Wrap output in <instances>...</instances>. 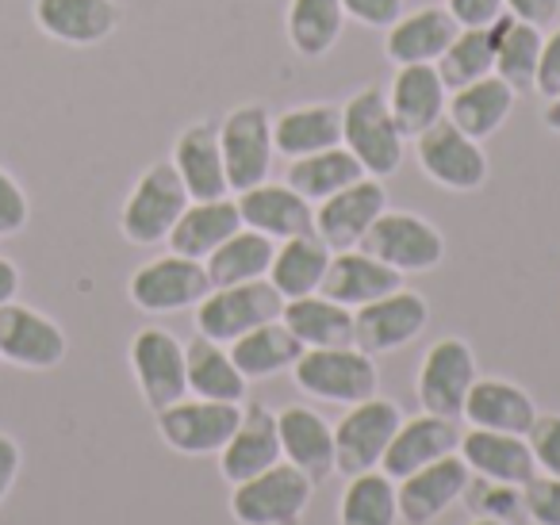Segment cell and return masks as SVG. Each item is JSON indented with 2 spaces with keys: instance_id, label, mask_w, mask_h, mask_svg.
Returning a JSON list of instances; mask_svg holds the SVG:
<instances>
[{
  "instance_id": "1",
  "label": "cell",
  "mask_w": 560,
  "mask_h": 525,
  "mask_svg": "<svg viewBox=\"0 0 560 525\" xmlns=\"http://www.w3.org/2000/svg\"><path fill=\"white\" fill-rule=\"evenodd\" d=\"M342 147L358 158L365 177H392L407 158V135L399 131L388 108V96L376 85H365L342 104Z\"/></svg>"
},
{
  "instance_id": "2",
  "label": "cell",
  "mask_w": 560,
  "mask_h": 525,
  "mask_svg": "<svg viewBox=\"0 0 560 525\" xmlns=\"http://www.w3.org/2000/svg\"><path fill=\"white\" fill-rule=\"evenodd\" d=\"M292 380L304 395L319 402H338V407H353L381 392L376 357H369L358 346L304 349L300 361L292 364Z\"/></svg>"
},
{
  "instance_id": "3",
  "label": "cell",
  "mask_w": 560,
  "mask_h": 525,
  "mask_svg": "<svg viewBox=\"0 0 560 525\" xmlns=\"http://www.w3.org/2000/svg\"><path fill=\"white\" fill-rule=\"evenodd\" d=\"M192 203L180 173L173 162H154L139 180L119 211V231L131 246H162L185 208Z\"/></svg>"
},
{
  "instance_id": "4",
  "label": "cell",
  "mask_w": 560,
  "mask_h": 525,
  "mask_svg": "<svg viewBox=\"0 0 560 525\" xmlns=\"http://www.w3.org/2000/svg\"><path fill=\"white\" fill-rule=\"evenodd\" d=\"M315 483L289 460L272 464L269 471L234 483L231 517L238 525H300L312 506Z\"/></svg>"
},
{
  "instance_id": "5",
  "label": "cell",
  "mask_w": 560,
  "mask_h": 525,
  "mask_svg": "<svg viewBox=\"0 0 560 525\" xmlns=\"http://www.w3.org/2000/svg\"><path fill=\"white\" fill-rule=\"evenodd\" d=\"M284 311V295L269 284V280H249V284L234 288H211L200 303H196V334L231 346L242 334L257 330L265 323H277Z\"/></svg>"
},
{
  "instance_id": "6",
  "label": "cell",
  "mask_w": 560,
  "mask_h": 525,
  "mask_svg": "<svg viewBox=\"0 0 560 525\" xmlns=\"http://www.w3.org/2000/svg\"><path fill=\"white\" fill-rule=\"evenodd\" d=\"M399 422H404V410H399V402L384 399V395L353 402L342 415V422L335 425V471H342L350 479L361 476V471L381 468Z\"/></svg>"
},
{
  "instance_id": "7",
  "label": "cell",
  "mask_w": 560,
  "mask_h": 525,
  "mask_svg": "<svg viewBox=\"0 0 560 525\" xmlns=\"http://www.w3.org/2000/svg\"><path fill=\"white\" fill-rule=\"evenodd\" d=\"M219 147H223L226 188L234 196L269 180L272 158H277L269 108L265 104H238L234 112H226V119L219 124Z\"/></svg>"
},
{
  "instance_id": "8",
  "label": "cell",
  "mask_w": 560,
  "mask_h": 525,
  "mask_svg": "<svg viewBox=\"0 0 560 525\" xmlns=\"http://www.w3.org/2000/svg\"><path fill=\"white\" fill-rule=\"evenodd\" d=\"M361 249L373 254L376 261L392 265L396 272H434L445 261V238L430 219L415 211H384L369 234L361 238Z\"/></svg>"
},
{
  "instance_id": "9",
  "label": "cell",
  "mask_w": 560,
  "mask_h": 525,
  "mask_svg": "<svg viewBox=\"0 0 560 525\" xmlns=\"http://www.w3.org/2000/svg\"><path fill=\"white\" fill-rule=\"evenodd\" d=\"M242 422V402L215 399H177L173 407L158 410V433L180 456H219L231 433Z\"/></svg>"
},
{
  "instance_id": "10",
  "label": "cell",
  "mask_w": 560,
  "mask_h": 525,
  "mask_svg": "<svg viewBox=\"0 0 560 525\" xmlns=\"http://www.w3.org/2000/svg\"><path fill=\"white\" fill-rule=\"evenodd\" d=\"M211 292V280L203 261H192V257L180 254H165L147 261L142 269H135L131 284H127V295L139 311L147 315H177V311H188Z\"/></svg>"
},
{
  "instance_id": "11",
  "label": "cell",
  "mask_w": 560,
  "mask_h": 525,
  "mask_svg": "<svg viewBox=\"0 0 560 525\" xmlns=\"http://www.w3.org/2000/svg\"><path fill=\"white\" fill-rule=\"evenodd\" d=\"M415 158L419 170L450 192H476L488 180V154L476 139H468L450 119H438L430 131L415 139Z\"/></svg>"
},
{
  "instance_id": "12",
  "label": "cell",
  "mask_w": 560,
  "mask_h": 525,
  "mask_svg": "<svg viewBox=\"0 0 560 525\" xmlns=\"http://www.w3.org/2000/svg\"><path fill=\"white\" fill-rule=\"evenodd\" d=\"M430 323V303L411 288H396L392 295L365 303L353 311V346L365 349L369 357L396 353L411 346Z\"/></svg>"
},
{
  "instance_id": "13",
  "label": "cell",
  "mask_w": 560,
  "mask_h": 525,
  "mask_svg": "<svg viewBox=\"0 0 560 525\" xmlns=\"http://www.w3.org/2000/svg\"><path fill=\"white\" fill-rule=\"evenodd\" d=\"M476 384V353L465 338H442L427 349L415 380V395L427 415L460 418L465 399Z\"/></svg>"
},
{
  "instance_id": "14",
  "label": "cell",
  "mask_w": 560,
  "mask_h": 525,
  "mask_svg": "<svg viewBox=\"0 0 560 525\" xmlns=\"http://www.w3.org/2000/svg\"><path fill=\"white\" fill-rule=\"evenodd\" d=\"M131 372L150 410H165L188 395L185 346L162 326H147L131 338Z\"/></svg>"
},
{
  "instance_id": "15",
  "label": "cell",
  "mask_w": 560,
  "mask_h": 525,
  "mask_svg": "<svg viewBox=\"0 0 560 525\" xmlns=\"http://www.w3.org/2000/svg\"><path fill=\"white\" fill-rule=\"evenodd\" d=\"M66 330L27 303H4L0 307V361L27 372H47L66 361Z\"/></svg>"
},
{
  "instance_id": "16",
  "label": "cell",
  "mask_w": 560,
  "mask_h": 525,
  "mask_svg": "<svg viewBox=\"0 0 560 525\" xmlns=\"http://www.w3.org/2000/svg\"><path fill=\"white\" fill-rule=\"evenodd\" d=\"M388 211V188L376 177H361L330 200L315 203V234L330 246V254L358 249L369 226Z\"/></svg>"
},
{
  "instance_id": "17",
  "label": "cell",
  "mask_w": 560,
  "mask_h": 525,
  "mask_svg": "<svg viewBox=\"0 0 560 525\" xmlns=\"http://www.w3.org/2000/svg\"><path fill=\"white\" fill-rule=\"evenodd\" d=\"M468 479V464L460 453H450L442 460L427 464V468L411 471L407 479H396V502H399V522L407 525H434L453 502H460Z\"/></svg>"
},
{
  "instance_id": "18",
  "label": "cell",
  "mask_w": 560,
  "mask_h": 525,
  "mask_svg": "<svg viewBox=\"0 0 560 525\" xmlns=\"http://www.w3.org/2000/svg\"><path fill=\"white\" fill-rule=\"evenodd\" d=\"M234 203H238L242 226H249V231L265 234V238H272V242L315 234V203L304 200V196L289 185L261 180V185L238 192Z\"/></svg>"
},
{
  "instance_id": "19",
  "label": "cell",
  "mask_w": 560,
  "mask_h": 525,
  "mask_svg": "<svg viewBox=\"0 0 560 525\" xmlns=\"http://www.w3.org/2000/svg\"><path fill=\"white\" fill-rule=\"evenodd\" d=\"M280 460H284V453H280L277 410L254 402V407L242 410L238 430L231 433V441L219 453V471H223L226 483H246V479L261 476Z\"/></svg>"
},
{
  "instance_id": "20",
  "label": "cell",
  "mask_w": 560,
  "mask_h": 525,
  "mask_svg": "<svg viewBox=\"0 0 560 525\" xmlns=\"http://www.w3.org/2000/svg\"><path fill=\"white\" fill-rule=\"evenodd\" d=\"M460 448V430L457 418H442V415H427L419 418H404L392 438L388 453L381 460V471L392 479H407L411 471L427 468V464L442 460V456L457 453Z\"/></svg>"
},
{
  "instance_id": "21",
  "label": "cell",
  "mask_w": 560,
  "mask_h": 525,
  "mask_svg": "<svg viewBox=\"0 0 560 525\" xmlns=\"http://www.w3.org/2000/svg\"><path fill=\"white\" fill-rule=\"evenodd\" d=\"M124 20L116 0H35V24L66 47H96L112 39Z\"/></svg>"
},
{
  "instance_id": "22",
  "label": "cell",
  "mask_w": 560,
  "mask_h": 525,
  "mask_svg": "<svg viewBox=\"0 0 560 525\" xmlns=\"http://www.w3.org/2000/svg\"><path fill=\"white\" fill-rule=\"evenodd\" d=\"M170 162L180 173L192 200H223V196H231L223 147H219V124H211V119H196L177 135Z\"/></svg>"
},
{
  "instance_id": "23",
  "label": "cell",
  "mask_w": 560,
  "mask_h": 525,
  "mask_svg": "<svg viewBox=\"0 0 560 525\" xmlns=\"http://www.w3.org/2000/svg\"><path fill=\"white\" fill-rule=\"evenodd\" d=\"M280 453L292 468L304 471L312 483L335 476V425L312 407H284L277 410Z\"/></svg>"
},
{
  "instance_id": "24",
  "label": "cell",
  "mask_w": 560,
  "mask_h": 525,
  "mask_svg": "<svg viewBox=\"0 0 560 525\" xmlns=\"http://www.w3.org/2000/svg\"><path fill=\"white\" fill-rule=\"evenodd\" d=\"M460 24L450 16V9H415L404 12L396 24L384 32V55L396 66H434L445 55L453 39H457Z\"/></svg>"
},
{
  "instance_id": "25",
  "label": "cell",
  "mask_w": 560,
  "mask_h": 525,
  "mask_svg": "<svg viewBox=\"0 0 560 525\" xmlns=\"http://www.w3.org/2000/svg\"><path fill=\"white\" fill-rule=\"evenodd\" d=\"M384 96L407 139H419L438 119H445V104H450V89L438 78V66H396V78Z\"/></svg>"
},
{
  "instance_id": "26",
  "label": "cell",
  "mask_w": 560,
  "mask_h": 525,
  "mask_svg": "<svg viewBox=\"0 0 560 525\" xmlns=\"http://www.w3.org/2000/svg\"><path fill=\"white\" fill-rule=\"evenodd\" d=\"M396 288H404V272H396L392 265L376 261L365 249H342V254L330 257V269L323 277L319 292L327 300L342 303V307L358 311L365 303L381 300V295H392Z\"/></svg>"
},
{
  "instance_id": "27",
  "label": "cell",
  "mask_w": 560,
  "mask_h": 525,
  "mask_svg": "<svg viewBox=\"0 0 560 525\" xmlns=\"http://www.w3.org/2000/svg\"><path fill=\"white\" fill-rule=\"evenodd\" d=\"M460 418H465L472 430H495V433H518V438H526L537 418V402L526 387L511 384V380L476 376Z\"/></svg>"
},
{
  "instance_id": "28",
  "label": "cell",
  "mask_w": 560,
  "mask_h": 525,
  "mask_svg": "<svg viewBox=\"0 0 560 525\" xmlns=\"http://www.w3.org/2000/svg\"><path fill=\"white\" fill-rule=\"evenodd\" d=\"M460 460L468 471L480 479H495V483L526 487L537 476L534 453H529L526 438L518 433H495V430H468L460 433Z\"/></svg>"
},
{
  "instance_id": "29",
  "label": "cell",
  "mask_w": 560,
  "mask_h": 525,
  "mask_svg": "<svg viewBox=\"0 0 560 525\" xmlns=\"http://www.w3.org/2000/svg\"><path fill=\"white\" fill-rule=\"evenodd\" d=\"M272 147H277L280 158H289V162L319 154V150L330 147H342V104L312 101L280 112L272 119Z\"/></svg>"
},
{
  "instance_id": "30",
  "label": "cell",
  "mask_w": 560,
  "mask_h": 525,
  "mask_svg": "<svg viewBox=\"0 0 560 525\" xmlns=\"http://www.w3.org/2000/svg\"><path fill=\"white\" fill-rule=\"evenodd\" d=\"M238 231H242V215L231 196H223V200H192L165 242H170V254L208 261V257Z\"/></svg>"
},
{
  "instance_id": "31",
  "label": "cell",
  "mask_w": 560,
  "mask_h": 525,
  "mask_svg": "<svg viewBox=\"0 0 560 525\" xmlns=\"http://www.w3.org/2000/svg\"><path fill=\"white\" fill-rule=\"evenodd\" d=\"M514 101H518V93H514L503 78H495V73H491V78L472 81V85L450 93L445 119H450L453 127H460L468 139L483 142V139H491V135H495L506 119H511Z\"/></svg>"
},
{
  "instance_id": "32",
  "label": "cell",
  "mask_w": 560,
  "mask_h": 525,
  "mask_svg": "<svg viewBox=\"0 0 560 525\" xmlns=\"http://www.w3.org/2000/svg\"><path fill=\"white\" fill-rule=\"evenodd\" d=\"M330 257L335 254L319 234H300V238L280 242L265 280L284 295V303L300 300V295H315L330 269Z\"/></svg>"
},
{
  "instance_id": "33",
  "label": "cell",
  "mask_w": 560,
  "mask_h": 525,
  "mask_svg": "<svg viewBox=\"0 0 560 525\" xmlns=\"http://www.w3.org/2000/svg\"><path fill=\"white\" fill-rule=\"evenodd\" d=\"M185 372H188V395L215 402H242L246 399L249 380L231 361V349L219 341L196 334L185 346Z\"/></svg>"
},
{
  "instance_id": "34",
  "label": "cell",
  "mask_w": 560,
  "mask_h": 525,
  "mask_svg": "<svg viewBox=\"0 0 560 525\" xmlns=\"http://www.w3.org/2000/svg\"><path fill=\"white\" fill-rule=\"evenodd\" d=\"M280 323L289 326L292 338H296L304 349L353 346V311L335 300H327L323 292L289 300L284 311H280Z\"/></svg>"
},
{
  "instance_id": "35",
  "label": "cell",
  "mask_w": 560,
  "mask_h": 525,
  "mask_svg": "<svg viewBox=\"0 0 560 525\" xmlns=\"http://www.w3.org/2000/svg\"><path fill=\"white\" fill-rule=\"evenodd\" d=\"M541 27L522 24L514 16H499L491 24V43H495V78H503L514 93H534L537 62H541Z\"/></svg>"
},
{
  "instance_id": "36",
  "label": "cell",
  "mask_w": 560,
  "mask_h": 525,
  "mask_svg": "<svg viewBox=\"0 0 560 525\" xmlns=\"http://www.w3.org/2000/svg\"><path fill=\"white\" fill-rule=\"evenodd\" d=\"M346 32L342 0H289L284 35L300 58H327Z\"/></svg>"
},
{
  "instance_id": "37",
  "label": "cell",
  "mask_w": 560,
  "mask_h": 525,
  "mask_svg": "<svg viewBox=\"0 0 560 525\" xmlns=\"http://www.w3.org/2000/svg\"><path fill=\"white\" fill-rule=\"evenodd\" d=\"M231 361L238 364V372L246 380H269L280 376V372H289L292 364L300 361L304 346L292 338V330L284 323H265L257 330L242 334L238 341H231Z\"/></svg>"
},
{
  "instance_id": "38",
  "label": "cell",
  "mask_w": 560,
  "mask_h": 525,
  "mask_svg": "<svg viewBox=\"0 0 560 525\" xmlns=\"http://www.w3.org/2000/svg\"><path fill=\"white\" fill-rule=\"evenodd\" d=\"M272 254H277V242L265 238V234L242 226L238 234L223 242L215 254L203 261L208 269L211 288H234V284H249V280H265L269 277Z\"/></svg>"
},
{
  "instance_id": "39",
  "label": "cell",
  "mask_w": 560,
  "mask_h": 525,
  "mask_svg": "<svg viewBox=\"0 0 560 525\" xmlns=\"http://www.w3.org/2000/svg\"><path fill=\"white\" fill-rule=\"evenodd\" d=\"M361 177H365V170L358 165V158H353L346 147H330V150H319V154H307V158L289 162V180H284V185L296 188L304 200L323 203Z\"/></svg>"
},
{
  "instance_id": "40",
  "label": "cell",
  "mask_w": 560,
  "mask_h": 525,
  "mask_svg": "<svg viewBox=\"0 0 560 525\" xmlns=\"http://www.w3.org/2000/svg\"><path fill=\"white\" fill-rule=\"evenodd\" d=\"M399 502H396V479L384 476L381 468L350 476L338 502V525H396Z\"/></svg>"
},
{
  "instance_id": "41",
  "label": "cell",
  "mask_w": 560,
  "mask_h": 525,
  "mask_svg": "<svg viewBox=\"0 0 560 525\" xmlns=\"http://www.w3.org/2000/svg\"><path fill=\"white\" fill-rule=\"evenodd\" d=\"M438 78L450 93L483 81L495 73V43H491V27H460L457 39L445 47V55L438 58Z\"/></svg>"
},
{
  "instance_id": "42",
  "label": "cell",
  "mask_w": 560,
  "mask_h": 525,
  "mask_svg": "<svg viewBox=\"0 0 560 525\" xmlns=\"http://www.w3.org/2000/svg\"><path fill=\"white\" fill-rule=\"evenodd\" d=\"M460 499L468 502V514H476V517H491V522H503V525L529 522V517H526V499H522V487L495 483V479L472 476Z\"/></svg>"
},
{
  "instance_id": "43",
  "label": "cell",
  "mask_w": 560,
  "mask_h": 525,
  "mask_svg": "<svg viewBox=\"0 0 560 525\" xmlns=\"http://www.w3.org/2000/svg\"><path fill=\"white\" fill-rule=\"evenodd\" d=\"M526 445L541 476L560 479V415H537L526 433Z\"/></svg>"
},
{
  "instance_id": "44",
  "label": "cell",
  "mask_w": 560,
  "mask_h": 525,
  "mask_svg": "<svg viewBox=\"0 0 560 525\" xmlns=\"http://www.w3.org/2000/svg\"><path fill=\"white\" fill-rule=\"evenodd\" d=\"M526 499V517L534 525H560V479L557 476H534L522 487Z\"/></svg>"
},
{
  "instance_id": "45",
  "label": "cell",
  "mask_w": 560,
  "mask_h": 525,
  "mask_svg": "<svg viewBox=\"0 0 560 525\" xmlns=\"http://www.w3.org/2000/svg\"><path fill=\"white\" fill-rule=\"evenodd\" d=\"M32 219V203H27V192L16 185L9 170H0V238H12L20 234Z\"/></svg>"
},
{
  "instance_id": "46",
  "label": "cell",
  "mask_w": 560,
  "mask_h": 525,
  "mask_svg": "<svg viewBox=\"0 0 560 525\" xmlns=\"http://www.w3.org/2000/svg\"><path fill=\"white\" fill-rule=\"evenodd\" d=\"M346 20L369 27V32H388L404 16V0H342Z\"/></svg>"
},
{
  "instance_id": "47",
  "label": "cell",
  "mask_w": 560,
  "mask_h": 525,
  "mask_svg": "<svg viewBox=\"0 0 560 525\" xmlns=\"http://www.w3.org/2000/svg\"><path fill=\"white\" fill-rule=\"evenodd\" d=\"M537 96L552 101L560 96V24H552V32L541 39V62H537Z\"/></svg>"
},
{
  "instance_id": "48",
  "label": "cell",
  "mask_w": 560,
  "mask_h": 525,
  "mask_svg": "<svg viewBox=\"0 0 560 525\" xmlns=\"http://www.w3.org/2000/svg\"><path fill=\"white\" fill-rule=\"evenodd\" d=\"M445 9L460 27H491L503 16V0H445Z\"/></svg>"
},
{
  "instance_id": "49",
  "label": "cell",
  "mask_w": 560,
  "mask_h": 525,
  "mask_svg": "<svg viewBox=\"0 0 560 525\" xmlns=\"http://www.w3.org/2000/svg\"><path fill=\"white\" fill-rule=\"evenodd\" d=\"M503 12L545 32L560 20V0H503Z\"/></svg>"
},
{
  "instance_id": "50",
  "label": "cell",
  "mask_w": 560,
  "mask_h": 525,
  "mask_svg": "<svg viewBox=\"0 0 560 525\" xmlns=\"http://www.w3.org/2000/svg\"><path fill=\"white\" fill-rule=\"evenodd\" d=\"M20 464H24V453H20L16 438H9V433H0V502L9 499V491L16 487Z\"/></svg>"
},
{
  "instance_id": "51",
  "label": "cell",
  "mask_w": 560,
  "mask_h": 525,
  "mask_svg": "<svg viewBox=\"0 0 560 525\" xmlns=\"http://www.w3.org/2000/svg\"><path fill=\"white\" fill-rule=\"evenodd\" d=\"M16 292H20V269H16V261L0 257V307L16 300Z\"/></svg>"
},
{
  "instance_id": "52",
  "label": "cell",
  "mask_w": 560,
  "mask_h": 525,
  "mask_svg": "<svg viewBox=\"0 0 560 525\" xmlns=\"http://www.w3.org/2000/svg\"><path fill=\"white\" fill-rule=\"evenodd\" d=\"M545 127H549L552 135H560V96L545 101Z\"/></svg>"
},
{
  "instance_id": "53",
  "label": "cell",
  "mask_w": 560,
  "mask_h": 525,
  "mask_svg": "<svg viewBox=\"0 0 560 525\" xmlns=\"http://www.w3.org/2000/svg\"><path fill=\"white\" fill-rule=\"evenodd\" d=\"M472 525H503V522H491V517H476Z\"/></svg>"
}]
</instances>
